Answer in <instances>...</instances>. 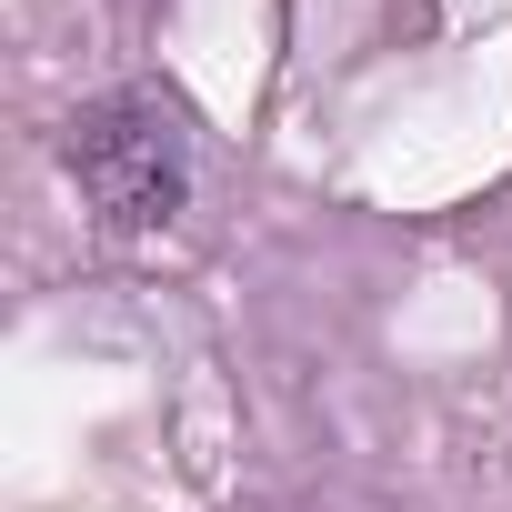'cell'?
<instances>
[{
    "mask_svg": "<svg viewBox=\"0 0 512 512\" xmlns=\"http://www.w3.org/2000/svg\"><path fill=\"white\" fill-rule=\"evenodd\" d=\"M71 161L101 191L111 221H171V201H181V141H171L161 111H101L71 141Z\"/></svg>",
    "mask_w": 512,
    "mask_h": 512,
    "instance_id": "6da1fadb",
    "label": "cell"
}]
</instances>
